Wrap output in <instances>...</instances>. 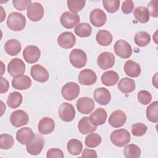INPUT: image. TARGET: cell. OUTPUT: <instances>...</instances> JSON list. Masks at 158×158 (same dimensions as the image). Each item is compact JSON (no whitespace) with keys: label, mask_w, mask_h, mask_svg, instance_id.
I'll list each match as a JSON object with an SVG mask.
<instances>
[{"label":"cell","mask_w":158,"mask_h":158,"mask_svg":"<svg viewBox=\"0 0 158 158\" xmlns=\"http://www.w3.org/2000/svg\"><path fill=\"white\" fill-rule=\"evenodd\" d=\"M35 134L29 127L20 128L16 133V139L22 144H28L35 137Z\"/></svg>","instance_id":"22"},{"label":"cell","mask_w":158,"mask_h":158,"mask_svg":"<svg viewBox=\"0 0 158 158\" xmlns=\"http://www.w3.org/2000/svg\"><path fill=\"white\" fill-rule=\"evenodd\" d=\"M14 144V139L12 135L1 134L0 135V148L1 149H9Z\"/></svg>","instance_id":"39"},{"label":"cell","mask_w":158,"mask_h":158,"mask_svg":"<svg viewBox=\"0 0 158 158\" xmlns=\"http://www.w3.org/2000/svg\"><path fill=\"white\" fill-rule=\"evenodd\" d=\"M44 8L41 4L34 2L27 9V15L28 18L33 22H38L41 20L44 15Z\"/></svg>","instance_id":"7"},{"label":"cell","mask_w":158,"mask_h":158,"mask_svg":"<svg viewBox=\"0 0 158 158\" xmlns=\"http://www.w3.org/2000/svg\"><path fill=\"white\" fill-rule=\"evenodd\" d=\"M77 108L78 110L83 114H90L94 108V101L88 97H81L77 101Z\"/></svg>","instance_id":"17"},{"label":"cell","mask_w":158,"mask_h":158,"mask_svg":"<svg viewBox=\"0 0 158 158\" xmlns=\"http://www.w3.org/2000/svg\"><path fill=\"white\" fill-rule=\"evenodd\" d=\"M107 117V112L104 109L98 108L90 115L89 119L93 125L97 127L103 125L106 121Z\"/></svg>","instance_id":"24"},{"label":"cell","mask_w":158,"mask_h":158,"mask_svg":"<svg viewBox=\"0 0 158 158\" xmlns=\"http://www.w3.org/2000/svg\"><path fill=\"white\" fill-rule=\"evenodd\" d=\"M102 141L101 136L97 133H90L85 138V145L89 148H96Z\"/></svg>","instance_id":"38"},{"label":"cell","mask_w":158,"mask_h":158,"mask_svg":"<svg viewBox=\"0 0 158 158\" xmlns=\"http://www.w3.org/2000/svg\"><path fill=\"white\" fill-rule=\"evenodd\" d=\"M123 69L126 75L130 77H138L141 74L139 64L131 60H128L125 63Z\"/></svg>","instance_id":"25"},{"label":"cell","mask_w":158,"mask_h":158,"mask_svg":"<svg viewBox=\"0 0 158 158\" xmlns=\"http://www.w3.org/2000/svg\"><path fill=\"white\" fill-rule=\"evenodd\" d=\"M146 117L148 120L153 123L158 122V102L154 101L146 108Z\"/></svg>","instance_id":"33"},{"label":"cell","mask_w":158,"mask_h":158,"mask_svg":"<svg viewBox=\"0 0 158 158\" xmlns=\"http://www.w3.org/2000/svg\"><path fill=\"white\" fill-rule=\"evenodd\" d=\"M135 44L139 47H144L149 44L151 41L150 35L146 31H139L136 33L134 37Z\"/></svg>","instance_id":"36"},{"label":"cell","mask_w":158,"mask_h":158,"mask_svg":"<svg viewBox=\"0 0 158 158\" xmlns=\"http://www.w3.org/2000/svg\"><path fill=\"white\" fill-rule=\"evenodd\" d=\"M96 126L93 125L89 121L88 117H84L81 118L78 123V131L83 135L91 133L96 130Z\"/></svg>","instance_id":"27"},{"label":"cell","mask_w":158,"mask_h":158,"mask_svg":"<svg viewBox=\"0 0 158 158\" xmlns=\"http://www.w3.org/2000/svg\"><path fill=\"white\" fill-rule=\"evenodd\" d=\"M23 97L20 93L14 91L10 93L7 99V104L8 106L12 109L17 108L22 102Z\"/></svg>","instance_id":"31"},{"label":"cell","mask_w":158,"mask_h":158,"mask_svg":"<svg viewBox=\"0 0 158 158\" xmlns=\"http://www.w3.org/2000/svg\"><path fill=\"white\" fill-rule=\"evenodd\" d=\"M137 98L141 104L147 105L151 102L152 100V95L146 90H141L138 93Z\"/></svg>","instance_id":"43"},{"label":"cell","mask_w":158,"mask_h":158,"mask_svg":"<svg viewBox=\"0 0 158 158\" xmlns=\"http://www.w3.org/2000/svg\"><path fill=\"white\" fill-rule=\"evenodd\" d=\"M12 85L15 89L25 90L31 86V80L28 76L22 74L14 77L12 80Z\"/></svg>","instance_id":"23"},{"label":"cell","mask_w":158,"mask_h":158,"mask_svg":"<svg viewBox=\"0 0 158 158\" xmlns=\"http://www.w3.org/2000/svg\"><path fill=\"white\" fill-rule=\"evenodd\" d=\"M82 157H94L96 158L98 157L96 151L93 149H85L81 154Z\"/></svg>","instance_id":"48"},{"label":"cell","mask_w":158,"mask_h":158,"mask_svg":"<svg viewBox=\"0 0 158 158\" xmlns=\"http://www.w3.org/2000/svg\"><path fill=\"white\" fill-rule=\"evenodd\" d=\"M46 157L48 158H53V157H64V153L62 151L58 148H51L47 151Z\"/></svg>","instance_id":"46"},{"label":"cell","mask_w":158,"mask_h":158,"mask_svg":"<svg viewBox=\"0 0 158 158\" xmlns=\"http://www.w3.org/2000/svg\"><path fill=\"white\" fill-rule=\"evenodd\" d=\"M55 128V122L52 118L48 117L42 118L38 125V130L41 135L51 133Z\"/></svg>","instance_id":"21"},{"label":"cell","mask_w":158,"mask_h":158,"mask_svg":"<svg viewBox=\"0 0 158 158\" xmlns=\"http://www.w3.org/2000/svg\"><path fill=\"white\" fill-rule=\"evenodd\" d=\"M80 93V86L75 82H68L61 89V94L63 98L68 101L76 99Z\"/></svg>","instance_id":"4"},{"label":"cell","mask_w":158,"mask_h":158,"mask_svg":"<svg viewBox=\"0 0 158 158\" xmlns=\"http://www.w3.org/2000/svg\"><path fill=\"white\" fill-rule=\"evenodd\" d=\"M134 16L135 19L141 23H147L149 20V13L148 9L144 6H139L134 10Z\"/></svg>","instance_id":"34"},{"label":"cell","mask_w":158,"mask_h":158,"mask_svg":"<svg viewBox=\"0 0 158 158\" xmlns=\"http://www.w3.org/2000/svg\"><path fill=\"white\" fill-rule=\"evenodd\" d=\"M78 81L83 85H92L96 82L97 76L96 73L89 69L82 70L78 77Z\"/></svg>","instance_id":"16"},{"label":"cell","mask_w":158,"mask_h":158,"mask_svg":"<svg viewBox=\"0 0 158 158\" xmlns=\"http://www.w3.org/2000/svg\"><path fill=\"white\" fill-rule=\"evenodd\" d=\"M75 33L79 37L86 38L91 35L92 31L91 26L85 22L78 23L74 29Z\"/></svg>","instance_id":"32"},{"label":"cell","mask_w":158,"mask_h":158,"mask_svg":"<svg viewBox=\"0 0 158 158\" xmlns=\"http://www.w3.org/2000/svg\"><path fill=\"white\" fill-rule=\"evenodd\" d=\"M0 79H1V91H0V93L2 94V93H6L8 91L9 84V81L6 78H3L2 77H1Z\"/></svg>","instance_id":"49"},{"label":"cell","mask_w":158,"mask_h":158,"mask_svg":"<svg viewBox=\"0 0 158 158\" xmlns=\"http://www.w3.org/2000/svg\"><path fill=\"white\" fill-rule=\"evenodd\" d=\"M119 0H103L102 4L104 9L109 13H115L117 12L120 6Z\"/></svg>","instance_id":"41"},{"label":"cell","mask_w":158,"mask_h":158,"mask_svg":"<svg viewBox=\"0 0 158 158\" xmlns=\"http://www.w3.org/2000/svg\"><path fill=\"white\" fill-rule=\"evenodd\" d=\"M6 23L10 30L19 31L25 28L26 25V19L22 14L18 12H13L9 14Z\"/></svg>","instance_id":"1"},{"label":"cell","mask_w":158,"mask_h":158,"mask_svg":"<svg viewBox=\"0 0 158 158\" xmlns=\"http://www.w3.org/2000/svg\"><path fill=\"white\" fill-rule=\"evenodd\" d=\"M14 7L18 10L22 11L25 10L31 4V0H13Z\"/></svg>","instance_id":"44"},{"label":"cell","mask_w":158,"mask_h":158,"mask_svg":"<svg viewBox=\"0 0 158 158\" xmlns=\"http://www.w3.org/2000/svg\"><path fill=\"white\" fill-rule=\"evenodd\" d=\"M97 64L101 69H109L112 67L115 64V56L111 52H103L98 56Z\"/></svg>","instance_id":"14"},{"label":"cell","mask_w":158,"mask_h":158,"mask_svg":"<svg viewBox=\"0 0 158 158\" xmlns=\"http://www.w3.org/2000/svg\"><path fill=\"white\" fill-rule=\"evenodd\" d=\"M41 55L40 49L34 45L27 46L23 51V57L25 60L29 64H34L36 62Z\"/></svg>","instance_id":"13"},{"label":"cell","mask_w":158,"mask_h":158,"mask_svg":"<svg viewBox=\"0 0 158 158\" xmlns=\"http://www.w3.org/2000/svg\"><path fill=\"white\" fill-rule=\"evenodd\" d=\"M117 86L121 92L127 94L133 92L135 89V81L133 79L125 77L120 80Z\"/></svg>","instance_id":"28"},{"label":"cell","mask_w":158,"mask_h":158,"mask_svg":"<svg viewBox=\"0 0 158 158\" xmlns=\"http://www.w3.org/2000/svg\"><path fill=\"white\" fill-rule=\"evenodd\" d=\"M70 64L75 68L80 69L83 67L87 61V56L83 50L74 49L72 50L69 56Z\"/></svg>","instance_id":"3"},{"label":"cell","mask_w":158,"mask_h":158,"mask_svg":"<svg viewBox=\"0 0 158 158\" xmlns=\"http://www.w3.org/2000/svg\"><path fill=\"white\" fill-rule=\"evenodd\" d=\"M60 118L66 122L72 121L75 116V109L73 106L68 102L62 103L58 110Z\"/></svg>","instance_id":"5"},{"label":"cell","mask_w":158,"mask_h":158,"mask_svg":"<svg viewBox=\"0 0 158 158\" xmlns=\"http://www.w3.org/2000/svg\"><path fill=\"white\" fill-rule=\"evenodd\" d=\"M147 130V126L142 123H136L131 125V133L135 136H143Z\"/></svg>","instance_id":"42"},{"label":"cell","mask_w":158,"mask_h":158,"mask_svg":"<svg viewBox=\"0 0 158 158\" xmlns=\"http://www.w3.org/2000/svg\"><path fill=\"white\" fill-rule=\"evenodd\" d=\"M76 43L75 35L70 31H65L60 33L57 38V43L62 48H72Z\"/></svg>","instance_id":"18"},{"label":"cell","mask_w":158,"mask_h":158,"mask_svg":"<svg viewBox=\"0 0 158 158\" xmlns=\"http://www.w3.org/2000/svg\"><path fill=\"white\" fill-rule=\"evenodd\" d=\"M44 145V140L43 137L40 135H36L32 141L27 144L26 149L30 154L36 156L41 153Z\"/></svg>","instance_id":"10"},{"label":"cell","mask_w":158,"mask_h":158,"mask_svg":"<svg viewBox=\"0 0 158 158\" xmlns=\"http://www.w3.org/2000/svg\"><path fill=\"white\" fill-rule=\"evenodd\" d=\"M94 100L99 104L106 106L110 101L111 95L110 91L106 88L101 87L95 89L93 94Z\"/></svg>","instance_id":"20"},{"label":"cell","mask_w":158,"mask_h":158,"mask_svg":"<svg viewBox=\"0 0 158 158\" xmlns=\"http://www.w3.org/2000/svg\"><path fill=\"white\" fill-rule=\"evenodd\" d=\"M85 3V0H68L67 2L69 9L72 12V13L75 14L83 9Z\"/></svg>","instance_id":"40"},{"label":"cell","mask_w":158,"mask_h":158,"mask_svg":"<svg viewBox=\"0 0 158 158\" xmlns=\"http://www.w3.org/2000/svg\"><path fill=\"white\" fill-rule=\"evenodd\" d=\"M112 35L107 30H100L98 31L96 40L99 44L103 46H107L111 44L112 41Z\"/></svg>","instance_id":"30"},{"label":"cell","mask_w":158,"mask_h":158,"mask_svg":"<svg viewBox=\"0 0 158 158\" xmlns=\"http://www.w3.org/2000/svg\"><path fill=\"white\" fill-rule=\"evenodd\" d=\"M80 17L77 14L64 12L60 17V22L62 27L67 29H72L74 26L77 25L80 22Z\"/></svg>","instance_id":"8"},{"label":"cell","mask_w":158,"mask_h":158,"mask_svg":"<svg viewBox=\"0 0 158 158\" xmlns=\"http://www.w3.org/2000/svg\"><path fill=\"white\" fill-rule=\"evenodd\" d=\"M102 83L107 86L115 85L119 79V76L117 73L113 70H109L104 72L101 76Z\"/></svg>","instance_id":"29"},{"label":"cell","mask_w":158,"mask_h":158,"mask_svg":"<svg viewBox=\"0 0 158 158\" xmlns=\"http://www.w3.org/2000/svg\"><path fill=\"white\" fill-rule=\"evenodd\" d=\"M110 138L113 144L116 146L122 147L130 141L131 136L128 131L121 128L112 131L110 134Z\"/></svg>","instance_id":"2"},{"label":"cell","mask_w":158,"mask_h":158,"mask_svg":"<svg viewBox=\"0 0 158 158\" xmlns=\"http://www.w3.org/2000/svg\"><path fill=\"white\" fill-rule=\"evenodd\" d=\"M157 0H152L151 1L148 5V10L149 11V15L153 17H158V10H157Z\"/></svg>","instance_id":"45"},{"label":"cell","mask_w":158,"mask_h":158,"mask_svg":"<svg viewBox=\"0 0 158 158\" xmlns=\"http://www.w3.org/2000/svg\"><path fill=\"white\" fill-rule=\"evenodd\" d=\"M30 75L35 81L40 83H44L48 81L49 77L46 69L40 64H35L31 67Z\"/></svg>","instance_id":"11"},{"label":"cell","mask_w":158,"mask_h":158,"mask_svg":"<svg viewBox=\"0 0 158 158\" xmlns=\"http://www.w3.org/2000/svg\"><path fill=\"white\" fill-rule=\"evenodd\" d=\"M29 117L28 114L23 110H17L12 112L10 122L15 127H20L28 123Z\"/></svg>","instance_id":"12"},{"label":"cell","mask_w":158,"mask_h":158,"mask_svg":"<svg viewBox=\"0 0 158 158\" xmlns=\"http://www.w3.org/2000/svg\"><path fill=\"white\" fill-rule=\"evenodd\" d=\"M25 71V65L19 58L12 59L7 65V72L12 77L22 75Z\"/></svg>","instance_id":"9"},{"label":"cell","mask_w":158,"mask_h":158,"mask_svg":"<svg viewBox=\"0 0 158 158\" xmlns=\"http://www.w3.org/2000/svg\"><path fill=\"white\" fill-rule=\"evenodd\" d=\"M67 148L70 154L73 156H78L82 151L83 144L78 139H72L68 141Z\"/></svg>","instance_id":"35"},{"label":"cell","mask_w":158,"mask_h":158,"mask_svg":"<svg viewBox=\"0 0 158 158\" xmlns=\"http://www.w3.org/2000/svg\"><path fill=\"white\" fill-rule=\"evenodd\" d=\"M89 20L93 26L101 27L106 23L107 16L104 10L99 8H96L90 12Z\"/></svg>","instance_id":"15"},{"label":"cell","mask_w":158,"mask_h":158,"mask_svg":"<svg viewBox=\"0 0 158 158\" xmlns=\"http://www.w3.org/2000/svg\"><path fill=\"white\" fill-rule=\"evenodd\" d=\"M127 120L125 113L121 110L112 112L109 117V123L114 128H119L123 126Z\"/></svg>","instance_id":"19"},{"label":"cell","mask_w":158,"mask_h":158,"mask_svg":"<svg viewBox=\"0 0 158 158\" xmlns=\"http://www.w3.org/2000/svg\"><path fill=\"white\" fill-rule=\"evenodd\" d=\"M115 54L123 59L129 58L132 54V49L130 44L123 40L117 41L114 46Z\"/></svg>","instance_id":"6"},{"label":"cell","mask_w":158,"mask_h":158,"mask_svg":"<svg viewBox=\"0 0 158 158\" xmlns=\"http://www.w3.org/2000/svg\"><path fill=\"white\" fill-rule=\"evenodd\" d=\"M5 52L12 56L17 55L21 51L22 46L20 41L15 39H11L5 43L4 46Z\"/></svg>","instance_id":"26"},{"label":"cell","mask_w":158,"mask_h":158,"mask_svg":"<svg viewBox=\"0 0 158 158\" xmlns=\"http://www.w3.org/2000/svg\"><path fill=\"white\" fill-rule=\"evenodd\" d=\"M121 9L125 14H131L133 11L134 3L132 1H125L122 2Z\"/></svg>","instance_id":"47"},{"label":"cell","mask_w":158,"mask_h":158,"mask_svg":"<svg viewBox=\"0 0 158 158\" xmlns=\"http://www.w3.org/2000/svg\"><path fill=\"white\" fill-rule=\"evenodd\" d=\"M139 147L134 144H130L126 146L123 150V154L127 158H138L141 156Z\"/></svg>","instance_id":"37"}]
</instances>
